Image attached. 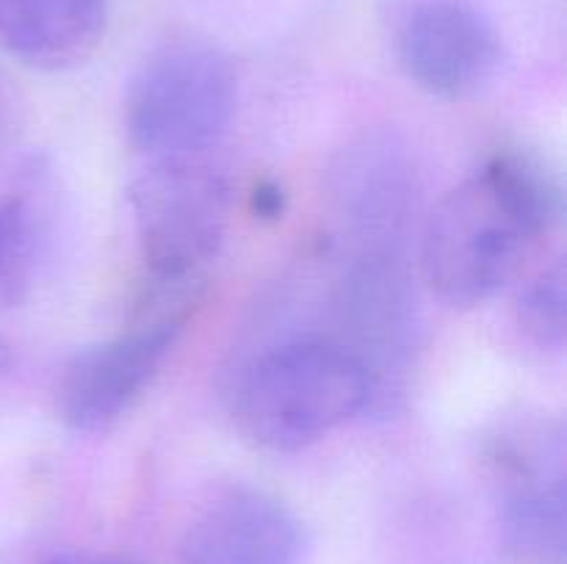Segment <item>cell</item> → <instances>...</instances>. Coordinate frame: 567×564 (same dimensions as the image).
I'll return each instance as SVG.
<instances>
[{
	"label": "cell",
	"instance_id": "5bb4252c",
	"mask_svg": "<svg viewBox=\"0 0 567 564\" xmlns=\"http://www.w3.org/2000/svg\"><path fill=\"white\" fill-rule=\"evenodd\" d=\"M11 119H14V92H11L9 81L0 72V136L9 130Z\"/></svg>",
	"mask_w": 567,
	"mask_h": 564
},
{
	"label": "cell",
	"instance_id": "6da1fadb",
	"mask_svg": "<svg viewBox=\"0 0 567 564\" xmlns=\"http://www.w3.org/2000/svg\"><path fill=\"white\" fill-rule=\"evenodd\" d=\"M563 216V188L535 155H491L432 210L421 236V271L437 299L480 307L518 276Z\"/></svg>",
	"mask_w": 567,
	"mask_h": 564
},
{
	"label": "cell",
	"instance_id": "2e32d148",
	"mask_svg": "<svg viewBox=\"0 0 567 564\" xmlns=\"http://www.w3.org/2000/svg\"><path fill=\"white\" fill-rule=\"evenodd\" d=\"M6 365H9V346H6V341L0 337V370H3Z\"/></svg>",
	"mask_w": 567,
	"mask_h": 564
},
{
	"label": "cell",
	"instance_id": "8992f818",
	"mask_svg": "<svg viewBox=\"0 0 567 564\" xmlns=\"http://www.w3.org/2000/svg\"><path fill=\"white\" fill-rule=\"evenodd\" d=\"M188 315H138L120 335L81 348L55 390V409L78 435H97L125 418L147 393Z\"/></svg>",
	"mask_w": 567,
	"mask_h": 564
},
{
	"label": "cell",
	"instance_id": "7c38bea8",
	"mask_svg": "<svg viewBox=\"0 0 567 564\" xmlns=\"http://www.w3.org/2000/svg\"><path fill=\"white\" fill-rule=\"evenodd\" d=\"M518 326L540 352H563L567 341V269L557 258L535 280L526 282L518 299Z\"/></svg>",
	"mask_w": 567,
	"mask_h": 564
},
{
	"label": "cell",
	"instance_id": "52a82bcc",
	"mask_svg": "<svg viewBox=\"0 0 567 564\" xmlns=\"http://www.w3.org/2000/svg\"><path fill=\"white\" fill-rule=\"evenodd\" d=\"M393 44L410 81L443 100L474 97L502 66V36L468 0H419L399 20Z\"/></svg>",
	"mask_w": 567,
	"mask_h": 564
},
{
	"label": "cell",
	"instance_id": "277c9868",
	"mask_svg": "<svg viewBox=\"0 0 567 564\" xmlns=\"http://www.w3.org/2000/svg\"><path fill=\"white\" fill-rule=\"evenodd\" d=\"M238 77L225 50L199 39L155 48L125 92L127 142L147 160L205 155L236 114Z\"/></svg>",
	"mask_w": 567,
	"mask_h": 564
},
{
	"label": "cell",
	"instance_id": "3957f363",
	"mask_svg": "<svg viewBox=\"0 0 567 564\" xmlns=\"http://www.w3.org/2000/svg\"><path fill=\"white\" fill-rule=\"evenodd\" d=\"M127 205L150 296L197 302L230 224L227 177L205 155L147 160L127 186Z\"/></svg>",
	"mask_w": 567,
	"mask_h": 564
},
{
	"label": "cell",
	"instance_id": "9a60e30c",
	"mask_svg": "<svg viewBox=\"0 0 567 564\" xmlns=\"http://www.w3.org/2000/svg\"><path fill=\"white\" fill-rule=\"evenodd\" d=\"M33 564H86L83 558H78L75 553H66V551H50L44 556H39Z\"/></svg>",
	"mask_w": 567,
	"mask_h": 564
},
{
	"label": "cell",
	"instance_id": "e0dca14e",
	"mask_svg": "<svg viewBox=\"0 0 567 564\" xmlns=\"http://www.w3.org/2000/svg\"><path fill=\"white\" fill-rule=\"evenodd\" d=\"M100 564H133V562H100Z\"/></svg>",
	"mask_w": 567,
	"mask_h": 564
},
{
	"label": "cell",
	"instance_id": "ba28073f",
	"mask_svg": "<svg viewBox=\"0 0 567 564\" xmlns=\"http://www.w3.org/2000/svg\"><path fill=\"white\" fill-rule=\"evenodd\" d=\"M305 529L271 492L238 484L219 492L192 520L181 564H302Z\"/></svg>",
	"mask_w": 567,
	"mask_h": 564
},
{
	"label": "cell",
	"instance_id": "7a4b0ae2",
	"mask_svg": "<svg viewBox=\"0 0 567 564\" xmlns=\"http://www.w3.org/2000/svg\"><path fill=\"white\" fill-rule=\"evenodd\" d=\"M369 409L365 368L321 332L264 346L230 385V412L241 435L277 453L302 451Z\"/></svg>",
	"mask_w": 567,
	"mask_h": 564
},
{
	"label": "cell",
	"instance_id": "5b68a950",
	"mask_svg": "<svg viewBox=\"0 0 567 564\" xmlns=\"http://www.w3.org/2000/svg\"><path fill=\"white\" fill-rule=\"evenodd\" d=\"M421 182L408 144L388 130L352 138L324 182L330 249H410Z\"/></svg>",
	"mask_w": 567,
	"mask_h": 564
},
{
	"label": "cell",
	"instance_id": "9c48e42d",
	"mask_svg": "<svg viewBox=\"0 0 567 564\" xmlns=\"http://www.w3.org/2000/svg\"><path fill=\"white\" fill-rule=\"evenodd\" d=\"M109 0H0V44L33 70L61 72L97 50Z\"/></svg>",
	"mask_w": 567,
	"mask_h": 564
},
{
	"label": "cell",
	"instance_id": "4fadbf2b",
	"mask_svg": "<svg viewBox=\"0 0 567 564\" xmlns=\"http://www.w3.org/2000/svg\"><path fill=\"white\" fill-rule=\"evenodd\" d=\"M249 205H252V213L264 221H277L286 213V191H282L280 182L275 180H260L258 186L252 188V197H249Z\"/></svg>",
	"mask_w": 567,
	"mask_h": 564
},
{
	"label": "cell",
	"instance_id": "8fae6325",
	"mask_svg": "<svg viewBox=\"0 0 567 564\" xmlns=\"http://www.w3.org/2000/svg\"><path fill=\"white\" fill-rule=\"evenodd\" d=\"M39 191V186H37ZM33 188L0 197V302H14L31 285L50 208Z\"/></svg>",
	"mask_w": 567,
	"mask_h": 564
},
{
	"label": "cell",
	"instance_id": "30bf717a",
	"mask_svg": "<svg viewBox=\"0 0 567 564\" xmlns=\"http://www.w3.org/2000/svg\"><path fill=\"white\" fill-rule=\"evenodd\" d=\"M498 531L504 551L518 562H563L567 547V476L504 487Z\"/></svg>",
	"mask_w": 567,
	"mask_h": 564
}]
</instances>
